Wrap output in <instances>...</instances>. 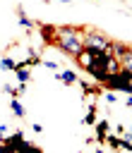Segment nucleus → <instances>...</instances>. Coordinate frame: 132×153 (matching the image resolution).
Returning <instances> with one entry per match:
<instances>
[{
  "instance_id": "obj_7",
  "label": "nucleus",
  "mask_w": 132,
  "mask_h": 153,
  "mask_svg": "<svg viewBox=\"0 0 132 153\" xmlns=\"http://www.w3.org/2000/svg\"><path fill=\"white\" fill-rule=\"evenodd\" d=\"M94 127H96V141L103 146V139H106V134H108L110 124H108V120H101V122L96 120V124H94Z\"/></svg>"
},
{
  "instance_id": "obj_14",
  "label": "nucleus",
  "mask_w": 132,
  "mask_h": 153,
  "mask_svg": "<svg viewBox=\"0 0 132 153\" xmlns=\"http://www.w3.org/2000/svg\"><path fill=\"white\" fill-rule=\"evenodd\" d=\"M103 100H106L108 105H115V100H118V96H115V91H103Z\"/></svg>"
},
{
  "instance_id": "obj_12",
  "label": "nucleus",
  "mask_w": 132,
  "mask_h": 153,
  "mask_svg": "<svg viewBox=\"0 0 132 153\" xmlns=\"http://www.w3.org/2000/svg\"><path fill=\"white\" fill-rule=\"evenodd\" d=\"M0 69H2V72H5V69H7V72H14V69H17V62H14L12 57H2V60H0Z\"/></svg>"
},
{
  "instance_id": "obj_4",
  "label": "nucleus",
  "mask_w": 132,
  "mask_h": 153,
  "mask_svg": "<svg viewBox=\"0 0 132 153\" xmlns=\"http://www.w3.org/2000/svg\"><path fill=\"white\" fill-rule=\"evenodd\" d=\"M94 60H96V53H94V50H86V48H84L79 55H74V62H77V65H79L84 72H89V69H91Z\"/></svg>"
},
{
  "instance_id": "obj_8",
  "label": "nucleus",
  "mask_w": 132,
  "mask_h": 153,
  "mask_svg": "<svg viewBox=\"0 0 132 153\" xmlns=\"http://www.w3.org/2000/svg\"><path fill=\"white\" fill-rule=\"evenodd\" d=\"M14 79H17V84H29V79H31L29 67H17L14 69Z\"/></svg>"
},
{
  "instance_id": "obj_5",
  "label": "nucleus",
  "mask_w": 132,
  "mask_h": 153,
  "mask_svg": "<svg viewBox=\"0 0 132 153\" xmlns=\"http://www.w3.org/2000/svg\"><path fill=\"white\" fill-rule=\"evenodd\" d=\"M55 79H58V81H62V84H67V86H72V84H77V81H79V76H77V72H74V69H62V72H58V74H55Z\"/></svg>"
},
{
  "instance_id": "obj_10",
  "label": "nucleus",
  "mask_w": 132,
  "mask_h": 153,
  "mask_svg": "<svg viewBox=\"0 0 132 153\" xmlns=\"http://www.w3.org/2000/svg\"><path fill=\"white\" fill-rule=\"evenodd\" d=\"M17 24H19V26H24V29H34V26H36V24L24 14V10H22V7H17Z\"/></svg>"
},
{
  "instance_id": "obj_3",
  "label": "nucleus",
  "mask_w": 132,
  "mask_h": 153,
  "mask_svg": "<svg viewBox=\"0 0 132 153\" xmlns=\"http://www.w3.org/2000/svg\"><path fill=\"white\" fill-rule=\"evenodd\" d=\"M110 45V38L98 29H84V48L94 53H106Z\"/></svg>"
},
{
  "instance_id": "obj_15",
  "label": "nucleus",
  "mask_w": 132,
  "mask_h": 153,
  "mask_svg": "<svg viewBox=\"0 0 132 153\" xmlns=\"http://www.w3.org/2000/svg\"><path fill=\"white\" fill-rule=\"evenodd\" d=\"M118 148H122V151H132V143H130L127 134H125V136H120V146H118Z\"/></svg>"
},
{
  "instance_id": "obj_19",
  "label": "nucleus",
  "mask_w": 132,
  "mask_h": 153,
  "mask_svg": "<svg viewBox=\"0 0 132 153\" xmlns=\"http://www.w3.org/2000/svg\"><path fill=\"white\" fill-rule=\"evenodd\" d=\"M94 153H106V148H103V146H101V148H98V151H94Z\"/></svg>"
},
{
  "instance_id": "obj_17",
  "label": "nucleus",
  "mask_w": 132,
  "mask_h": 153,
  "mask_svg": "<svg viewBox=\"0 0 132 153\" xmlns=\"http://www.w3.org/2000/svg\"><path fill=\"white\" fill-rule=\"evenodd\" d=\"M5 139H7V127H5V124H0V143H2Z\"/></svg>"
},
{
  "instance_id": "obj_11",
  "label": "nucleus",
  "mask_w": 132,
  "mask_h": 153,
  "mask_svg": "<svg viewBox=\"0 0 132 153\" xmlns=\"http://www.w3.org/2000/svg\"><path fill=\"white\" fill-rule=\"evenodd\" d=\"M103 143H108V148H110V151H115V148L120 146V136H118V134H106Z\"/></svg>"
},
{
  "instance_id": "obj_18",
  "label": "nucleus",
  "mask_w": 132,
  "mask_h": 153,
  "mask_svg": "<svg viewBox=\"0 0 132 153\" xmlns=\"http://www.w3.org/2000/svg\"><path fill=\"white\" fill-rule=\"evenodd\" d=\"M31 129H34V131H36V134H41V131H43V127H41V124H38V122H36V124H31Z\"/></svg>"
},
{
  "instance_id": "obj_16",
  "label": "nucleus",
  "mask_w": 132,
  "mask_h": 153,
  "mask_svg": "<svg viewBox=\"0 0 132 153\" xmlns=\"http://www.w3.org/2000/svg\"><path fill=\"white\" fill-rule=\"evenodd\" d=\"M41 65L48 67V69H58V62H53V60H41Z\"/></svg>"
},
{
  "instance_id": "obj_1",
  "label": "nucleus",
  "mask_w": 132,
  "mask_h": 153,
  "mask_svg": "<svg viewBox=\"0 0 132 153\" xmlns=\"http://www.w3.org/2000/svg\"><path fill=\"white\" fill-rule=\"evenodd\" d=\"M53 45L58 50H62L65 55H70V57L79 55L84 50V29L82 26H58Z\"/></svg>"
},
{
  "instance_id": "obj_9",
  "label": "nucleus",
  "mask_w": 132,
  "mask_h": 153,
  "mask_svg": "<svg viewBox=\"0 0 132 153\" xmlns=\"http://www.w3.org/2000/svg\"><path fill=\"white\" fill-rule=\"evenodd\" d=\"M10 110L14 112V117H26V108L22 105L19 98H12V100H10Z\"/></svg>"
},
{
  "instance_id": "obj_13",
  "label": "nucleus",
  "mask_w": 132,
  "mask_h": 153,
  "mask_svg": "<svg viewBox=\"0 0 132 153\" xmlns=\"http://www.w3.org/2000/svg\"><path fill=\"white\" fill-rule=\"evenodd\" d=\"M84 124H96V105H89V112L84 117Z\"/></svg>"
},
{
  "instance_id": "obj_6",
  "label": "nucleus",
  "mask_w": 132,
  "mask_h": 153,
  "mask_svg": "<svg viewBox=\"0 0 132 153\" xmlns=\"http://www.w3.org/2000/svg\"><path fill=\"white\" fill-rule=\"evenodd\" d=\"M38 31H41V38H43L46 43H50V45H53V38H55V33H58V26H48V24H38Z\"/></svg>"
},
{
  "instance_id": "obj_2",
  "label": "nucleus",
  "mask_w": 132,
  "mask_h": 153,
  "mask_svg": "<svg viewBox=\"0 0 132 153\" xmlns=\"http://www.w3.org/2000/svg\"><path fill=\"white\" fill-rule=\"evenodd\" d=\"M103 91H122V93H132V76H130V69H120L118 74H110L101 81Z\"/></svg>"
}]
</instances>
